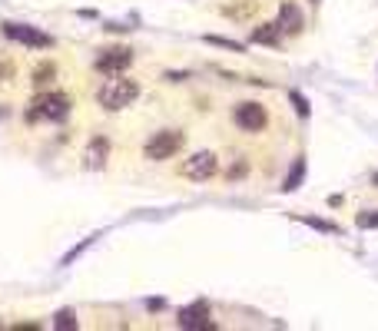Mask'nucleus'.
Returning a JSON list of instances; mask_svg holds the SVG:
<instances>
[{
  "label": "nucleus",
  "mask_w": 378,
  "mask_h": 331,
  "mask_svg": "<svg viewBox=\"0 0 378 331\" xmlns=\"http://www.w3.org/2000/svg\"><path fill=\"white\" fill-rule=\"evenodd\" d=\"M312 4H319V0H312Z\"/></svg>",
  "instance_id": "21"
},
{
  "label": "nucleus",
  "mask_w": 378,
  "mask_h": 331,
  "mask_svg": "<svg viewBox=\"0 0 378 331\" xmlns=\"http://www.w3.org/2000/svg\"><path fill=\"white\" fill-rule=\"evenodd\" d=\"M289 100H292V106H295V113H299V116H309V100H305V96L292 90Z\"/></svg>",
  "instance_id": "18"
},
{
  "label": "nucleus",
  "mask_w": 378,
  "mask_h": 331,
  "mask_svg": "<svg viewBox=\"0 0 378 331\" xmlns=\"http://www.w3.org/2000/svg\"><path fill=\"white\" fill-rule=\"evenodd\" d=\"M183 142H186L183 130H159V132H153V136L146 140L143 156L149 162H166V159H173L176 152L183 149Z\"/></svg>",
  "instance_id": "3"
},
{
  "label": "nucleus",
  "mask_w": 378,
  "mask_h": 331,
  "mask_svg": "<svg viewBox=\"0 0 378 331\" xmlns=\"http://www.w3.org/2000/svg\"><path fill=\"white\" fill-rule=\"evenodd\" d=\"M176 322H179V328H186V331H193V328H216V325L209 322V302L186 305L183 312L176 315Z\"/></svg>",
  "instance_id": "8"
},
{
  "label": "nucleus",
  "mask_w": 378,
  "mask_h": 331,
  "mask_svg": "<svg viewBox=\"0 0 378 331\" xmlns=\"http://www.w3.org/2000/svg\"><path fill=\"white\" fill-rule=\"evenodd\" d=\"M216 172H219V156H216L213 149L193 152V156L183 159V166H179V176L189 182H206V179H213Z\"/></svg>",
  "instance_id": "4"
},
{
  "label": "nucleus",
  "mask_w": 378,
  "mask_h": 331,
  "mask_svg": "<svg viewBox=\"0 0 378 331\" xmlns=\"http://www.w3.org/2000/svg\"><path fill=\"white\" fill-rule=\"evenodd\" d=\"M136 96H140V83L130 80V76H123V73H113L107 83L100 86L97 103L103 106L107 113H120V110L136 103Z\"/></svg>",
  "instance_id": "1"
},
{
  "label": "nucleus",
  "mask_w": 378,
  "mask_h": 331,
  "mask_svg": "<svg viewBox=\"0 0 378 331\" xmlns=\"http://www.w3.org/2000/svg\"><path fill=\"white\" fill-rule=\"evenodd\" d=\"M302 179H305V156H299V159L292 162V169H289V176H285V182H282V189L295 192L302 186Z\"/></svg>",
  "instance_id": "12"
},
{
  "label": "nucleus",
  "mask_w": 378,
  "mask_h": 331,
  "mask_svg": "<svg viewBox=\"0 0 378 331\" xmlns=\"http://www.w3.org/2000/svg\"><path fill=\"white\" fill-rule=\"evenodd\" d=\"M53 328H60V331H63V328H70V331H73V328H77V315L70 312V308L57 312V315H53Z\"/></svg>",
  "instance_id": "14"
},
{
  "label": "nucleus",
  "mask_w": 378,
  "mask_h": 331,
  "mask_svg": "<svg viewBox=\"0 0 378 331\" xmlns=\"http://www.w3.org/2000/svg\"><path fill=\"white\" fill-rule=\"evenodd\" d=\"M110 159V140L107 136H93L87 142V152H83V166L87 169H103Z\"/></svg>",
  "instance_id": "10"
},
{
  "label": "nucleus",
  "mask_w": 378,
  "mask_h": 331,
  "mask_svg": "<svg viewBox=\"0 0 378 331\" xmlns=\"http://www.w3.org/2000/svg\"><path fill=\"white\" fill-rule=\"evenodd\" d=\"M279 30H282V37H299L302 27H305V20H302V10L295 0H282V7H279Z\"/></svg>",
  "instance_id": "9"
},
{
  "label": "nucleus",
  "mask_w": 378,
  "mask_h": 331,
  "mask_svg": "<svg viewBox=\"0 0 378 331\" xmlns=\"http://www.w3.org/2000/svg\"><path fill=\"white\" fill-rule=\"evenodd\" d=\"M14 73H17V66L10 63V60H0V83H7V80H14Z\"/></svg>",
  "instance_id": "19"
},
{
  "label": "nucleus",
  "mask_w": 378,
  "mask_h": 331,
  "mask_svg": "<svg viewBox=\"0 0 378 331\" xmlns=\"http://www.w3.org/2000/svg\"><path fill=\"white\" fill-rule=\"evenodd\" d=\"M233 123L239 126L243 132H262L269 126V113H266V106L249 100V103H239L233 113Z\"/></svg>",
  "instance_id": "6"
},
{
  "label": "nucleus",
  "mask_w": 378,
  "mask_h": 331,
  "mask_svg": "<svg viewBox=\"0 0 378 331\" xmlns=\"http://www.w3.org/2000/svg\"><path fill=\"white\" fill-rule=\"evenodd\" d=\"M359 228H378V209H372V212H359Z\"/></svg>",
  "instance_id": "17"
},
{
  "label": "nucleus",
  "mask_w": 378,
  "mask_h": 331,
  "mask_svg": "<svg viewBox=\"0 0 378 331\" xmlns=\"http://www.w3.org/2000/svg\"><path fill=\"white\" fill-rule=\"evenodd\" d=\"M4 37L14 40V43H23V47H33V50L53 47V37H50V33H43L40 27H30V23H14V20L4 23Z\"/></svg>",
  "instance_id": "5"
},
{
  "label": "nucleus",
  "mask_w": 378,
  "mask_h": 331,
  "mask_svg": "<svg viewBox=\"0 0 378 331\" xmlns=\"http://www.w3.org/2000/svg\"><path fill=\"white\" fill-rule=\"evenodd\" d=\"M249 43H259V47L279 50L282 47V30H279V23H275V20H272V23H259V27L249 33Z\"/></svg>",
  "instance_id": "11"
},
{
  "label": "nucleus",
  "mask_w": 378,
  "mask_h": 331,
  "mask_svg": "<svg viewBox=\"0 0 378 331\" xmlns=\"http://www.w3.org/2000/svg\"><path fill=\"white\" fill-rule=\"evenodd\" d=\"M53 76H57V66L47 60V63L33 66V76H30V83H33V90H40V86H50V83H53Z\"/></svg>",
  "instance_id": "13"
},
{
  "label": "nucleus",
  "mask_w": 378,
  "mask_h": 331,
  "mask_svg": "<svg viewBox=\"0 0 378 331\" xmlns=\"http://www.w3.org/2000/svg\"><path fill=\"white\" fill-rule=\"evenodd\" d=\"M70 110H73V100L60 90H47V93H37L30 100L27 110V123H37V120H47V123H60L67 120Z\"/></svg>",
  "instance_id": "2"
},
{
  "label": "nucleus",
  "mask_w": 378,
  "mask_h": 331,
  "mask_svg": "<svg viewBox=\"0 0 378 331\" xmlns=\"http://www.w3.org/2000/svg\"><path fill=\"white\" fill-rule=\"evenodd\" d=\"M130 63H133V50H130V47H107V50H100L97 60H93V66H97L100 73H107V76L123 73Z\"/></svg>",
  "instance_id": "7"
},
{
  "label": "nucleus",
  "mask_w": 378,
  "mask_h": 331,
  "mask_svg": "<svg viewBox=\"0 0 378 331\" xmlns=\"http://www.w3.org/2000/svg\"><path fill=\"white\" fill-rule=\"evenodd\" d=\"M206 43H213V47H223V50H233V53H243V43L239 40H226V37H206Z\"/></svg>",
  "instance_id": "16"
},
{
  "label": "nucleus",
  "mask_w": 378,
  "mask_h": 331,
  "mask_svg": "<svg viewBox=\"0 0 378 331\" xmlns=\"http://www.w3.org/2000/svg\"><path fill=\"white\" fill-rule=\"evenodd\" d=\"M312 228H322V232H339V228L332 226V222H322V219H305Z\"/></svg>",
  "instance_id": "20"
},
{
  "label": "nucleus",
  "mask_w": 378,
  "mask_h": 331,
  "mask_svg": "<svg viewBox=\"0 0 378 331\" xmlns=\"http://www.w3.org/2000/svg\"><path fill=\"white\" fill-rule=\"evenodd\" d=\"M246 172H249V162L239 156V159L233 162V169H226V182H236V179H243Z\"/></svg>",
  "instance_id": "15"
}]
</instances>
